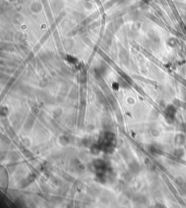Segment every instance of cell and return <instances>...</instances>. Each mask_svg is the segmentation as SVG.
<instances>
[{
    "instance_id": "obj_1",
    "label": "cell",
    "mask_w": 186,
    "mask_h": 208,
    "mask_svg": "<svg viewBox=\"0 0 186 208\" xmlns=\"http://www.w3.org/2000/svg\"><path fill=\"white\" fill-rule=\"evenodd\" d=\"M177 140H179V141H177V143H178V144H180V145H182L183 143H184V137L183 136V135H178L177 136Z\"/></svg>"
}]
</instances>
